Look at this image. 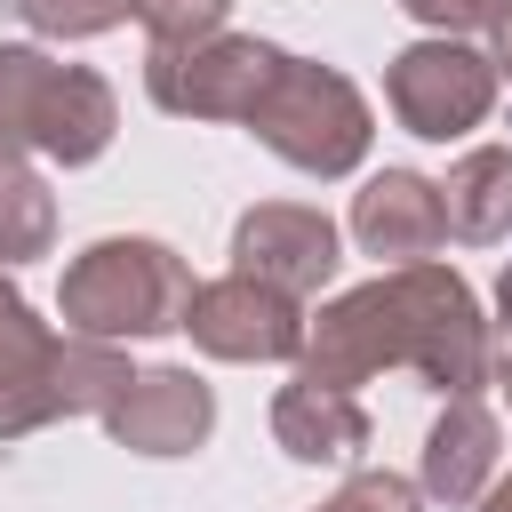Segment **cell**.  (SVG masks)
I'll list each match as a JSON object with an SVG mask.
<instances>
[{"label": "cell", "instance_id": "7", "mask_svg": "<svg viewBox=\"0 0 512 512\" xmlns=\"http://www.w3.org/2000/svg\"><path fill=\"white\" fill-rule=\"evenodd\" d=\"M184 336L208 352V360H232V368H256V360H304V304L272 280H248V272H224V280H200L192 288V312H184Z\"/></svg>", "mask_w": 512, "mask_h": 512}, {"label": "cell", "instance_id": "3", "mask_svg": "<svg viewBox=\"0 0 512 512\" xmlns=\"http://www.w3.org/2000/svg\"><path fill=\"white\" fill-rule=\"evenodd\" d=\"M120 136V96L88 64H56L32 40H0V152H40L56 168L104 160Z\"/></svg>", "mask_w": 512, "mask_h": 512}, {"label": "cell", "instance_id": "1", "mask_svg": "<svg viewBox=\"0 0 512 512\" xmlns=\"http://www.w3.org/2000/svg\"><path fill=\"white\" fill-rule=\"evenodd\" d=\"M384 368H416L440 400L496 384L488 312L456 264H392V272H376V280H360L312 312V336L296 360L304 384L360 392Z\"/></svg>", "mask_w": 512, "mask_h": 512}, {"label": "cell", "instance_id": "21", "mask_svg": "<svg viewBox=\"0 0 512 512\" xmlns=\"http://www.w3.org/2000/svg\"><path fill=\"white\" fill-rule=\"evenodd\" d=\"M496 320L512 328V256H504V280H496Z\"/></svg>", "mask_w": 512, "mask_h": 512}, {"label": "cell", "instance_id": "13", "mask_svg": "<svg viewBox=\"0 0 512 512\" xmlns=\"http://www.w3.org/2000/svg\"><path fill=\"white\" fill-rule=\"evenodd\" d=\"M440 208H448V240H464V248L512 240V144L456 152L440 176Z\"/></svg>", "mask_w": 512, "mask_h": 512}, {"label": "cell", "instance_id": "17", "mask_svg": "<svg viewBox=\"0 0 512 512\" xmlns=\"http://www.w3.org/2000/svg\"><path fill=\"white\" fill-rule=\"evenodd\" d=\"M312 512H424V488L416 480H400V472H352L328 504H312Z\"/></svg>", "mask_w": 512, "mask_h": 512}, {"label": "cell", "instance_id": "15", "mask_svg": "<svg viewBox=\"0 0 512 512\" xmlns=\"http://www.w3.org/2000/svg\"><path fill=\"white\" fill-rule=\"evenodd\" d=\"M8 8L40 40H104V32H120L136 16V0H8Z\"/></svg>", "mask_w": 512, "mask_h": 512}, {"label": "cell", "instance_id": "9", "mask_svg": "<svg viewBox=\"0 0 512 512\" xmlns=\"http://www.w3.org/2000/svg\"><path fill=\"white\" fill-rule=\"evenodd\" d=\"M104 432L128 456H192L216 432V392L192 368H136L128 392L104 408Z\"/></svg>", "mask_w": 512, "mask_h": 512}, {"label": "cell", "instance_id": "16", "mask_svg": "<svg viewBox=\"0 0 512 512\" xmlns=\"http://www.w3.org/2000/svg\"><path fill=\"white\" fill-rule=\"evenodd\" d=\"M232 16V0H136V24L152 48H192V40H216Z\"/></svg>", "mask_w": 512, "mask_h": 512}, {"label": "cell", "instance_id": "4", "mask_svg": "<svg viewBox=\"0 0 512 512\" xmlns=\"http://www.w3.org/2000/svg\"><path fill=\"white\" fill-rule=\"evenodd\" d=\"M248 136H256L272 160H288L296 176L336 184V176H352V168L368 160V144H376V112H368V96H360L336 64L288 56V64L272 72V88L256 96Z\"/></svg>", "mask_w": 512, "mask_h": 512}, {"label": "cell", "instance_id": "19", "mask_svg": "<svg viewBox=\"0 0 512 512\" xmlns=\"http://www.w3.org/2000/svg\"><path fill=\"white\" fill-rule=\"evenodd\" d=\"M488 64H496V80H512V0H504L496 24H488Z\"/></svg>", "mask_w": 512, "mask_h": 512}, {"label": "cell", "instance_id": "20", "mask_svg": "<svg viewBox=\"0 0 512 512\" xmlns=\"http://www.w3.org/2000/svg\"><path fill=\"white\" fill-rule=\"evenodd\" d=\"M472 512H512V472H496V480H488V496H480Z\"/></svg>", "mask_w": 512, "mask_h": 512}, {"label": "cell", "instance_id": "5", "mask_svg": "<svg viewBox=\"0 0 512 512\" xmlns=\"http://www.w3.org/2000/svg\"><path fill=\"white\" fill-rule=\"evenodd\" d=\"M288 64V48L256 40V32H216L192 48H152L144 56V96L168 120H240L256 112V96L272 88V72Z\"/></svg>", "mask_w": 512, "mask_h": 512}, {"label": "cell", "instance_id": "8", "mask_svg": "<svg viewBox=\"0 0 512 512\" xmlns=\"http://www.w3.org/2000/svg\"><path fill=\"white\" fill-rule=\"evenodd\" d=\"M336 264H344V240H336V224H328L320 208H304V200H256V208L232 224V272L272 280V288H288L296 304L320 296V288L336 280Z\"/></svg>", "mask_w": 512, "mask_h": 512}, {"label": "cell", "instance_id": "18", "mask_svg": "<svg viewBox=\"0 0 512 512\" xmlns=\"http://www.w3.org/2000/svg\"><path fill=\"white\" fill-rule=\"evenodd\" d=\"M400 8H408L432 40H464V32H488L504 0H400Z\"/></svg>", "mask_w": 512, "mask_h": 512}, {"label": "cell", "instance_id": "11", "mask_svg": "<svg viewBox=\"0 0 512 512\" xmlns=\"http://www.w3.org/2000/svg\"><path fill=\"white\" fill-rule=\"evenodd\" d=\"M504 472V424L480 392L464 400H440L432 432H424V464H416V488L432 504H480L488 480Z\"/></svg>", "mask_w": 512, "mask_h": 512}, {"label": "cell", "instance_id": "6", "mask_svg": "<svg viewBox=\"0 0 512 512\" xmlns=\"http://www.w3.org/2000/svg\"><path fill=\"white\" fill-rule=\"evenodd\" d=\"M496 64L472 48V40H408L392 64H384V104L408 136L424 144H448V136H472L488 112H496Z\"/></svg>", "mask_w": 512, "mask_h": 512}, {"label": "cell", "instance_id": "2", "mask_svg": "<svg viewBox=\"0 0 512 512\" xmlns=\"http://www.w3.org/2000/svg\"><path fill=\"white\" fill-rule=\"evenodd\" d=\"M192 264L152 240V232H104L88 240L72 264H64V288H56V312H64V336H96V344H144V336H176L184 312H192Z\"/></svg>", "mask_w": 512, "mask_h": 512}, {"label": "cell", "instance_id": "14", "mask_svg": "<svg viewBox=\"0 0 512 512\" xmlns=\"http://www.w3.org/2000/svg\"><path fill=\"white\" fill-rule=\"evenodd\" d=\"M48 240H56V192L24 152H0V272L48 256Z\"/></svg>", "mask_w": 512, "mask_h": 512}, {"label": "cell", "instance_id": "12", "mask_svg": "<svg viewBox=\"0 0 512 512\" xmlns=\"http://www.w3.org/2000/svg\"><path fill=\"white\" fill-rule=\"evenodd\" d=\"M272 440H280L296 464H344V456H360V448L376 440V424H368L360 392H336V384H304V376H288L280 400H272Z\"/></svg>", "mask_w": 512, "mask_h": 512}, {"label": "cell", "instance_id": "22", "mask_svg": "<svg viewBox=\"0 0 512 512\" xmlns=\"http://www.w3.org/2000/svg\"><path fill=\"white\" fill-rule=\"evenodd\" d=\"M496 392H504V400H512V352H504V360H496Z\"/></svg>", "mask_w": 512, "mask_h": 512}, {"label": "cell", "instance_id": "10", "mask_svg": "<svg viewBox=\"0 0 512 512\" xmlns=\"http://www.w3.org/2000/svg\"><path fill=\"white\" fill-rule=\"evenodd\" d=\"M352 240H360L376 264H432V248L448 240L440 184L416 176V168H376V176L352 192Z\"/></svg>", "mask_w": 512, "mask_h": 512}]
</instances>
